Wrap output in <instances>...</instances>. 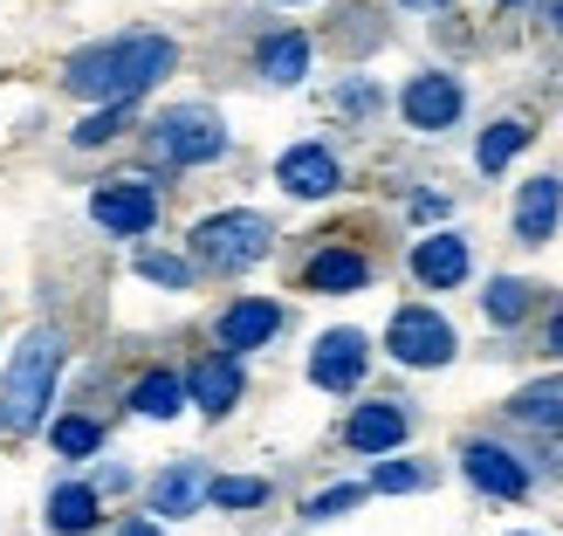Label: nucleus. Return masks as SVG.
I'll return each instance as SVG.
<instances>
[{"mask_svg":"<svg viewBox=\"0 0 563 536\" xmlns=\"http://www.w3.org/2000/svg\"><path fill=\"white\" fill-rule=\"evenodd\" d=\"M207 502H220V510H255V502H268V482L228 474V482H207Z\"/></svg>","mask_w":563,"mask_h":536,"instance_id":"24","label":"nucleus"},{"mask_svg":"<svg viewBox=\"0 0 563 536\" xmlns=\"http://www.w3.org/2000/svg\"><path fill=\"white\" fill-rule=\"evenodd\" d=\"M152 152L165 158V165H207V158H220L228 152V131H220V118L213 110H165V118L152 124Z\"/></svg>","mask_w":563,"mask_h":536,"instance_id":"4","label":"nucleus"},{"mask_svg":"<svg viewBox=\"0 0 563 536\" xmlns=\"http://www.w3.org/2000/svg\"><path fill=\"white\" fill-rule=\"evenodd\" d=\"M516 419H529V427H563V379H537L516 392Z\"/></svg>","mask_w":563,"mask_h":536,"instance_id":"18","label":"nucleus"},{"mask_svg":"<svg viewBox=\"0 0 563 536\" xmlns=\"http://www.w3.org/2000/svg\"><path fill=\"white\" fill-rule=\"evenodd\" d=\"M275 330H282L275 303H234L228 317H220V344H228V351H255V344H268Z\"/></svg>","mask_w":563,"mask_h":536,"instance_id":"13","label":"nucleus"},{"mask_svg":"<svg viewBox=\"0 0 563 536\" xmlns=\"http://www.w3.org/2000/svg\"><path fill=\"white\" fill-rule=\"evenodd\" d=\"M522 145H529V124H516V118L488 124V138H482V173H501V165H509Z\"/></svg>","mask_w":563,"mask_h":536,"instance_id":"22","label":"nucleus"},{"mask_svg":"<svg viewBox=\"0 0 563 536\" xmlns=\"http://www.w3.org/2000/svg\"><path fill=\"white\" fill-rule=\"evenodd\" d=\"M550 21H556V35H563V0H556V8H550Z\"/></svg>","mask_w":563,"mask_h":536,"instance_id":"32","label":"nucleus"},{"mask_svg":"<svg viewBox=\"0 0 563 536\" xmlns=\"http://www.w3.org/2000/svg\"><path fill=\"white\" fill-rule=\"evenodd\" d=\"M302 69H309V42L302 35H275L262 48V76L268 83H302Z\"/></svg>","mask_w":563,"mask_h":536,"instance_id":"20","label":"nucleus"},{"mask_svg":"<svg viewBox=\"0 0 563 536\" xmlns=\"http://www.w3.org/2000/svg\"><path fill=\"white\" fill-rule=\"evenodd\" d=\"M268 241H275L268 220L247 214V207H234V214H213V220H200V228H192V255H200L207 269H220V275H234V269H247V262H262Z\"/></svg>","mask_w":563,"mask_h":536,"instance_id":"3","label":"nucleus"},{"mask_svg":"<svg viewBox=\"0 0 563 536\" xmlns=\"http://www.w3.org/2000/svg\"><path fill=\"white\" fill-rule=\"evenodd\" d=\"M556 214H563V179H529L522 200H516V234L522 241H550L556 234Z\"/></svg>","mask_w":563,"mask_h":536,"instance_id":"11","label":"nucleus"},{"mask_svg":"<svg viewBox=\"0 0 563 536\" xmlns=\"http://www.w3.org/2000/svg\"><path fill=\"white\" fill-rule=\"evenodd\" d=\"M192 400H200V413H228L234 400H241V364L234 358H207L200 372H192Z\"/></svg>","mask_w":563,"mask_h":536,"instance_id":"15","label":"nucleus"},{"mask_svg":"<svg viewBox=\"0 0 563 536\" xmlns=\"http://www.w3.org/2000/svg\"><path fill=\"white\" fill-rule=\"evenodd\" d=\"M412 275L433 282V289H454V282H467V241L461 234H433L412 248Z\"/></svg>","mask_w":563,"mask_h":536,"instance_id":"12","label":"nucleus"},{"mask_svg":"<svg viewBox=\"0 0 563 536\" xmlns=\"http://www.w3.org/2000/svg\"><path fill=\"white\" fill-rule=\"evenodd\" d=\"M406 118H412V131H446L461 118V83L454 76H440V69H427V76H412L406 83Z\"/></svg>","mask_w":563,"mask_h":536,"instance_id":"8","label":"nucleus"},{"mask_svg":"<svg viewBox=\"0 0 563 536\" xmlns=\"http://www.w3.org/2000/svg\"><path fill=\"white\" fill-rule=\"evenodd\" d=\"M55 372H63V337L27 330L14 364H8V385H0V427H35L48 392H55Z\"/></svg>","mask_w":563,"mask_h":536,"instance_id":"2","label":"nucleus"},{"mask_svg":"<svg viewBox=\"0 0 563 536\" xmlns=\"http://www.w3.org/2000/svg\"><path fill=\"white\" fill-rule=\"evenodd\" d=\"M90 214H97V228L137 241V234H152V220H158V186L152 179H110V186H97Z\"/></svg>","mask_w":563,"mask_h":536,"instance_id":"5","label":"nucleus"},{"mask_svg":"<svg viewBox=\"0 0 563 536\" xmlns=\"http://www.w3.org/2000/svg\"><path fill=\"white\" fill-rule=\"evenodd\" d=\"M550 351L563 358V309H556V317H550Z\"/></svg>","mask_w":563,"mask_h":536,"instance_id":"30","label":"nucleus"},{"mask_svg":"<svg viewBox=\"0 0 563 536\" xmlns=\"http://www.w3.org/2000/svg\"><path fill=\"white\" fill-rule=\"evenodd\" d=\"M137 275H152V282H192V262H173V255H137Z\"/></svg>","mask_w":563,"mask_h":536,"instance_id":"29","label":"nucleus"},{"mask_svg":"<svg viewBox=\"0 0 563 536\" xmlns=\"http://www.w3.org/2000/svg\"><path fill=\"white\" fill-rule=\"evenodd\" d=\"M391 358L399 364H446L454 358V324L433 309H399L391 317Z\"/></svg>","mask_w":563,"mask_h":536,"instance_id":"6","label":"nucleus"},{"mask_svg":"<svg viewBox=\"0 0 563 536\" xmlns=\"http://www.w3.org/2000/svg\"><path fill=\"white\" fill-rule=\"evenodd\" d=\"M357 502H364V489H357V482H344V489H323V495L309 502L302 516H309V523H330V516H344V510H357Z\"/></svg>","mask_w":563,"mask_h":536,"instance_id":"26","label":"nucleus"},{"mask_svg":"<svg viewBox=\"0 0 563 536\" xmlns=\"http://www.w3.org/2000/svg\"><path fill=\"white\" fill-rule=\"evenodd\" d=\"M364 364H372L364 330H323L317 337V358H309V379H317L323 392H351L364 379Z\"/></svg>","mask_w":563,"mask_h":536,"instance_id":"7","label":"nucleus"},{"mask_svg":"<svg viewBox=\"0 0 563 536\" xmlns=\"http://www.w3.org/2000/svg\"><path fill=\"white\" fill-rule=\"evenodd\" d=\"M48 523L63 529V536H76V529H90V523H97V495L82 489V482H69V489H55V495H48Z\"/></svg>","mask_w":563,"mask_h":536,"instance_id":"19","label":"nucleus"},{"mask_svg":"<svg viewBox=\"0 0 563 536\" xmlns=\"http://www.w3.org/2000/svg\"><path fill=\"white\" fill-rule=\"evenodd\" d=\"M179 400H186V385H179L173 372H152L145 385L131 392V406L145 413V419H173V413H179Z\"/></svg>","mask_w":563,"mask_h":536,"instance_id":"21","label":"nucleus"},{"mask_svg":"<svg viewBox=\"0 0 563 536\" xmlns=\"http://www.w3.org/2000/svg\"><path fill=\"white\" fill-rule=\"evenodd\" d=\"M482 303H488V317H495V324H516L522 309H529V282H516V275H495Z\"/></svg>","mask_w":563,"mask_h":536,"instance_id":"23","label":"nucleus"},{"mask_svg":"<svg viewBox=\"0 0 563 536\" xmlns=\"http://www.w3.org/2000/svg\"><path fill=\"white\" fill-rule=\"evenodd\" d=\"M309 282H317V289H364V282H372V262L351 255V248H330V255L309 262Z\"/></svg>","mask_w":563,"mask_h":536,"instance_id":"17","label":"nucleus"},{"mask_svg":"<svg viewBox=\"0 0 563 536\" xmlns=\"http://www.w3.org/2000/svg\"><path fill=\"white\" fill-rule=\"evenodd\" d=\"M97 427H90V419H63V427H55V447H63V455H97Z\"/></svg>","mask_w":563,"mask_h":536,"instance_id":"28","label":"nucleus"},{"mask_svg":"<svg viewBox=\"0 0 563 536\" xmlns=\"http://www.w3.org/2000/svg\"><path fill=\"white\" fill-rule=\"evenodd\" d=\"M461 468H467L474 489H488V495H501V502H516V495L529 489V468H522L516 455H501L495 440H467V447H461Z\"/></svg>","mask_w":563,"mask_h":536,"instance_id":"9","label":"nucleus"},{"mask_svg":"<svg viewBox=\"0 0 563 536\" xmlns=\"http://www.w3.org/2000/svg\"><path fill=\"white\" fill-rule=\"evenodd\" d=\"M200 502H207V474H200V468H173V474L152 489V510H158V516H192Z\"/></svg>","mask_w":563,"mask_h":536,"instance_id":"16","label":"nucleus"},{"mask_svg":"<svg viewBox=\"0 0 563 536\" xmlns=\"http://www.w3.org/2000/svg\"><path fill=\"white\" fill-rule=\"evenodd\" d=\"M173 63H179V48L165 35H124V42H97V48L69 55L63 83L82 103H137L158 76H173Z\"/></svg>","mask_w":563,"mask_h":536,"instance_id":"1","label":"nucleus"},{"mask_svg":"<svg viewBox=\"0 0 563 536\" xmlns=\"http://www.w3.org/2000/svg\"><path fill=\"white\" fill-rule=\"evenodd\" d=\"M406 440V413L399 406H357L351 413V447L357 455H385V447Z\"/></svg>","mask_w":563,"mask_h":536,"instance_id":"14","label":"nucleus"},{"mask_svg":"<svg viewBox=\"0 0 563 536\" xmlns=\"http://www.w3.org/2000/svg\"><path fill=\"white\" fill-rule=\"evenodd\" d=\"M372 489H385V495H406V489H427V468H412V461H385V468L372 474Z\"/></svg>","mask_w":563,"mask_h":536,"instance_id":"27","label":"nucleus"},{"mask_svg":"<svg viewBox=\"0 0 563 536\" xmlns=\"http://www.w3.org/2000/svg\"><path fill=\"white\" fill-rule=\"evenodd\" d=\"M275 179L296 193V200H323V193H336V158L323 152V145H296V152H282V165H275Z\"/></svg>","mask_w":563,"mask_h":536,"instance_id":"10","label":"nucleus"},{"mask_svg":"<svg viewBox=\"0 0 563 536\" xmlns=\"http://www.w3.org/2000/svg\"><path fill=\"white\" fill-rule=\"evenodd\" d=\"M124 110H131V103H103L97 118H82V124H76V145H110V138L124 131Z\"/></svg>","mask_w":563,"mask_h":536,"instance_id":"25","label":"nucleus"},{"mask_svg":"<svg viewBox=\"0 0 563 536\" xmlns=\"http://www.w3.org/2000/svg\"><path fill=\"white\" fill-rule=\"evenodd\" d=\"M124 536H158V523H131V529H124Z\"/></svg>","mask_w":563,"mask_h":536,"instance_id":"31","label":"nucleus"}]
</instances>
